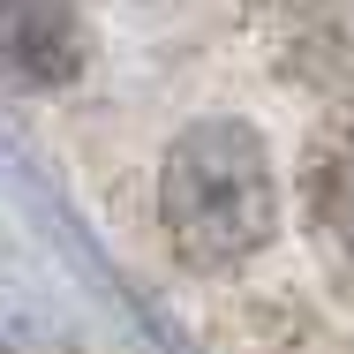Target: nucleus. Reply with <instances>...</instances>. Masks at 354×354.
<instances>
[{"mask_svg":"<svg viewBox=\"0 0 354 354\" xmlns=\"http://www.w3.org/2000/svg\"><path fill=\"white\" fill-rule=\"evenodd\" d=\"M0 68L15 83H68L83 68V23L68 0H0Z\"/></svg>","mask_w":354,"mask_h":354,"instance_id":"f03ea898","label":"nucleus"},{"mask_svg":"<svg viewBox=\"0 0 354 354\" xmlns=\"http://www.w3.org/2000/svg\"><path fill=\"white\" fill-rule=\"evenodd\" d=\"M158 226H166L174 257L196 272H234V264L264 257L279 234L272 143L234 113L189 121L158 158Z\"/></svg>","mask_w":354,"mask_h":354,"instance_id":"f257e3e1","label":"nucleus"},{"mask_svg":"<svg viewBox=\"0 0 354 354\" xmlns=\"http://www.w3.org/2000/svg\"><path fill=\"white\" fill-rule=\"evenodd\" d=\"M309 226H317L332 279L354 294V106L324 129L317 158H309Z\"/></svg>","mask_w":354,"mask_h":354,"instance_id":"7ed1b4c3","label":"nucleus"}]
</instances>
